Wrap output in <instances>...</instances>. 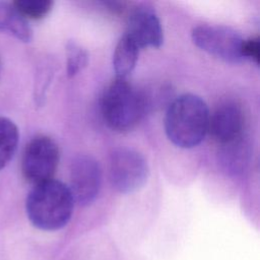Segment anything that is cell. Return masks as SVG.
Returning a JSON list of instances; mask_svg holds the SVG:
<instances>
[{
    "label": "cell",
    "instance_id": "52a82bcc",
    "mask_svg": "<svg viewBox=\"0 0 260 260\" xmlns=\"http://www.w3.org/2000/svg\"><path fill=\"white\" fill-rule=\"evenodd\" d=\"M102 181V172L99 162L90 155L76 156L70 167L69 190L74 202L85 206L96 198Z\"/></svg>",
    "mask_w": 260,
    "mask_h": 260
},
{
    "label": "cell",
    "instance_id": "6da1fadb",
    "mask_svg": "<svg viewBox=\"0 0 260 260\" xmlns=\"http://www.w3.org/2000/svg\"><path fill=\"white\" fill-rule=\"evenodd\" d=\"M209 111L206 103L192 93L182 94L168 106L165 130L177 146L192 148L198 145L208 131Z\"/></svg>",
    "mask_w": 260,
    "mask_h": 260
},
{
    "label": "cell",
    "instance_id": "9c48e42d",
    "mask_svg": "<svg viewBox=\"0 0 260 260\" xmlns=\"http://www.w3.org/2000/svg\"><path fill=\"white\" fill-rule=\"evenodd\" d=\"M243 130L244 113L242 108L234 102H226L218 106L209 116L208 131L214 140L222 145L241 139Z\"/></svg>",
    "mask_w": 260,
    "mask_h": 260
},
{
    "label": "cell",
    "instance_id": "5b68a950",
    "mask_svg": "<svg viewBox=\"0 0 260 260\" xmlns=\"http://www.w3.org/2000/svg\"><path fill=\"white\" fill-rule=\"evenodd\" d=\"M191 37L198 48L226 63L236 64L244 59V40L229 26L201 24L193 28Z\"/></svg>",
    "mask_w": 260,
    "mask_h": 260
},
{
    "label": "cell",
    "instance_id": "8992f818",
    "mask_svg": "<svg viewBox=\"0 0 260 260\" xmlns=\"http://www.w3.org/2000/svg\"><path fill=\"white\" fill-rule=\"evenodd\" d=\"M59 148L56 142L45 135L34 137L25 146L21 158V172L31 184L52 180L59 162Z\"/></svg>",
    "mask_w": 260,
    "mask_h": 260
},
{
    "label": "cell",
    "instance_id": "4fadbf2b",
    "mask_svg": "<svg viewBox=\"0 0 260 260\" xmlns=\"http://www.w3.org/2000/svg\"><path fill=\"white\" fill-rule=\"evenodd\" d=\"M12 4L25 18L41 19L51 11L54 3L51 0H16Z\"/></svg>",
    "mask_w": 260,
    "mask_h": 260
},
{
    "label": "cell",
    "instance_id": "ba28073f",
    "mask_svg": "<svg viewBox=\"0 0 260 260\" xmlns=\"http://www.w3.org/2000/svg\"><path fill=\"white\" fill-rule=\"evenodd\" d=\"M126 35L141 48H159L164 43V32L155 10L147 5H139L132 10L127 21Z\"/></svg>",
    "mask_w": 260,
    "mask_h": 260
},
{
    "label": "cell",
    "instance_id": "9a60e30c",
    "mask_svg": "<svg viewBox=\"0 0 260 260\" xmlns=\"http://www.w3.org/2000/svg\"><path fill=\"white\" fill-rule=\"evenodd\" d=\"M243 58H249L256 64H259V39L252 38L244 40L242 48Z\"/></svg>",
    "mask_w": 260,
    "mask_h": 260
},
{
    "label": "cell",
    "instance_id": "3957f363",
    "mask_svg": "<svg viewBox=\"0 0 260 260\" xmlns=\"http://www.w3.org/2000/svg\"><path fill=\"white\" fill-rule=\"evenodd\" d=\"M102 113L112 130L120 133L131 131L146 114L142 91L126 78L116 77L104 92Z\"/></svg>",
    "mask_w": 260,
    "mask_h": 260
},
{
    "label": "cell",
    "instance_id": "5bb4252c",
    "mask_svg": "<svg viewBox=\"0 0 260 260\" xmlns=\"http://www.w3.org/2000/svg\"><path fill=\"white\" fill-rule=\"evenodd\" d=\"M88 62L87 52L75 42L67 44V74L73 77L78 74Z\"/></svg>",
    "mask_w": 260,
    "mask_h": 260
},
{
    "label": "cell",
    "instance_id": "7c38bea8",
    "mask_svg": "<svg viewBox=\"0 0 260 260\" xmlns=\"http://www.w3.org/2000/svg\"><path fill=\"white\" fill-rule=\"evenodd\" d=\"M18 139L17 126L10 119L0 117V170L5 168L14 155Z\"/></svg>",
    "mask_w": 260,
    "mask_h": 260
},
{
    "label": "cell",
    "instance_id": "8fae6325",
    "mask_svg": "<svg viewBox=\"0 0 260 260\" xmlns=\"http://www.w3.org/2000/svg\"><path fill=\"white\" fill-rule=\"evenodd\" d=\"M139 50L126 34L119 40L113 55V67L117 77L126 78L133 71L138 60Z\"/></svg>",
    "mask_w": 260,
    "mask_h": 260
},
{
    "label": "cell",
    "instance_id": "7a4b0ae2",
    "mask_svg": "<svg viewBox=\"0 0 260 260\" xmlns=\"http://www.w3.org/2000/svg\"><path fill=\"white\" fill-rule=\"evenodd\" d=\"M74 200L69 188L60 181L49 180L29 191L25 210L31 224L43 231H56L67 224Z\"/></svg>",
    "mask_w": 260,
    "mask_h": 260
},
{
    "label": "cell",
    "instance_id": "30bf717a",
    "mask_svg": "<svg viewBox=\"0 0 260 260\" xmlns=\"http://www.w3.org/2000/svg\"><path fill=\"white\" fill-rule=\"evenodd\" d=\"M0 31L9 34L23 43L32 40V29L27 19L12 3L0 1Z\"/></svg>",
    "mask_w": 260,
    "mask_h": 260
},
{
    "label": "cell",
    "instance_id": "277c9868",
    "mask_svg": "<svg viewBox=\"0 0 260 260\" xmlns=\"http://www.w3.org/2000/svg\"><path fill=\"white\" fill-rule=\"evenodd\" d=\"M149 169L141 153L120 147L113 150L109 160V177L113 188L123 194L133 193L144 186Z\"/></svg>",
    "mask_w": 260,
    "mask_h": 260
}]
</instances>
